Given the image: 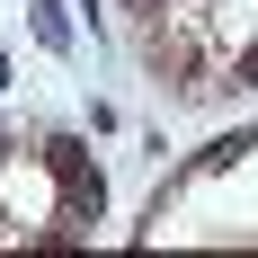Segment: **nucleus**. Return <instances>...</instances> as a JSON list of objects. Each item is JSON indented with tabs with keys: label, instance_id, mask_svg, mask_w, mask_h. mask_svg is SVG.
Returning <instances> with one entry per match:
<instances>
[{
	"label": "nucleus",
	"instance_id": "nucleus-1",
	"mask_svg": "<svg viewBox=\"0 0 258 258\" xmlns=\"http://www.w3.org/2000/svg\"><path fill=\"white\" fill-rule=\"evenodd\" d=\"M45 169L62 178V205H72V223H98V214H107V178H98V160L80 152L72 134H53V143H45Z\"/></svg>",
	"mask_w": 258,
	"mask_h": 258
},
{
	"label": "nucleus",
	"instance_id": "nucleus-2",
	"mask_svg": "<svg viewBox=\"0 0 258 258\" xmlns=\"http://www.w3.org/2000/svg\"><path fill=\"white\" fill-rule=\"evenodd\" d=\"M36 45H45V53H72V18H62V0H36Z\"/></svg>",
	"mask_w": 258,
	"mask_h": 258
},
{
	"label": "nucleus",
	"instance_id": "nucleus-3",
	"mask_svg": "<svg viewBox=\"0 0 258 258\" xmlns=\"http://www.w3.org/2000/svg\"><path fill=\"white\" fill-rule=\"evenodd\" d=\"M0 89H9V53H0Z\"/></svg>",
	"mask_w": 258,
	"mask_h": 258
},
{
	"label": "nucleus",
	"instance_id": "nucleus-4",
	"mask_svg": "<svg viewBox=\"0 0 258 258\" xmlns=\"http://www.w3.org/2000/svg\"><path fill=\"white\" fill-rule=\"evenodd\" d=\"M80 9H89V18H98V9H107V0H80Z\"/></svg>",
	"mask_w": 258,
	"mask_h": 258
},
{
	"label": "nucleus",
	"instance_id": "nucleus-5",
	"mask_svg": "<svg viewBox=\"0 0 258 258\" xmlns=\"http://www.w3.org/2000/svg\"><path fill=\"white\" fill-rule=\"evenodd\" d=\"M125 9H160V0H125Z\"/></svg>",
	"mask_w": 258,
	"mask_h": 258
}]
</instances>
